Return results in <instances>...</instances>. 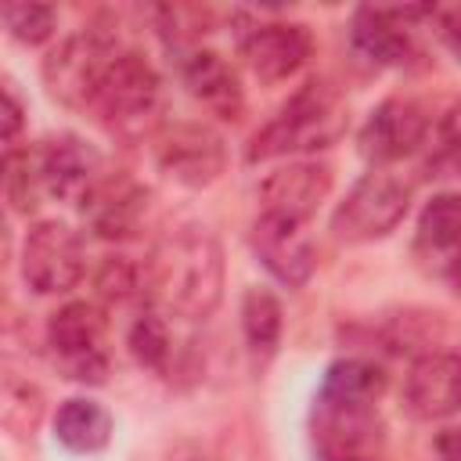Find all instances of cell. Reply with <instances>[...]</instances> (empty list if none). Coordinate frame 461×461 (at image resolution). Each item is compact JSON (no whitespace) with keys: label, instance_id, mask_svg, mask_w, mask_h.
<instances>
[{"label":"cell","instance_id":"8fae6325","mask_svg":"<svg viewBox=\"0 0 461 461\" xmlns=\"http://www.w3.org/2000/svg\"><path fill=\"white\" fill-rule=\"evenodd\" d=\"M414 259L425 274L457 285L461 277V191L436 194L421 216L414 234Z\"/></svg>","mask_w":461,"mask_h":461},{"label":"cell","instance_id":"30bf717a","mask_svg":"<svg viewBox=\"0 0 461 461\" xmlns=\"http://www.w3.org/2000/svg\"><path fill=\"white\" fill-rule=\"evenodd\" d=\"M429 137V112L411 97L382 101L360 126V155L378 169L414 155Z\"/></svg>","mask_w":461,"mask_h":461},{"label":"cell","instance_id":"e0dca14e","mask_svg":"<svg viewBox=\"0 0 461 461\" xmlns=\"http://www.w3.org/2000/svg\"><path fill=\"white\" fill-rule=\"evenodd\" d=\"M173 54H176L180 83L187 86V94L194 101H202L220 119H241L245 94H241L238 72L216 50H209V47H187V50H173Z\"/></svg>","mask_w":461,"mask_h":461},{"label":"cell","instance_id":"d4e9b609","mask_svg":"<svg viewBox=\"0 0 461 461\" xmlns=\"http://www.w3.org/2000/svg\"><path fill=\"white\" fill-rule=\"evenodd\" d=\"M429 169H432V176H461V97L439 122Z\"/></svg>","mask_w":461,"mask_h":461},{"label":"cell","instance_id":"9a60e30c","mask_svg":"<svg viewBox=\"0 0 461 461\" xmlns=\"http://www.w3.org/2000/svg\"><path fill=\"white\" fill-rule=\"evenodd\" d=\"M331 191L328 162H288L259 184V212L306 223Z\"/></svg>","mask_w":461,"mask_h":461},{"label":"cell","instance_id":"9c48e42d","mask_svg":"<svg viewBox=\"0 0 461 461\" xmlns=\"http://www.w3.org/2000/svg\"><path fill=\"white\" fill-rule=\"evenodd\" d=\"M32 148H36V162H40L43 194H50V198H58L65 205H83L90 198V191L108 173L101 155L86 140H79L72 133L40 140Z\"/></svg>","mask_w":461,"mask_h":461},{"label":"cell","instance_id":"484cf974","mask_svg":"<svg viewBox=\"0 0 461 461\" xmlns=\"http://www.w3.org/2000/svg\"><path fill=\"white\" fill-rule=\"evenodd\" d=\"M137 288H140V270H137L130 259L108 256V259L101 263V270H97V292H101L104 299L122 303V299H130Z\"/></svg>","mask_w":461,"mask_h":461},{"label":"cell","instance_id":"4316f807","mask_svg":"<svg viewBox=\"0 0 461 461\" xmlns=\"http://www.w3.org/2000/svg\"><path fill=\"white\" fill-rule=\"evenodd\" d=\"M429 18L439 25V40L461 58V7H429Z\"/></svg>","mask_w":461,"mask_h":461},{"label":"cell","instance_id":"ffe728a7","mask_svg":"<svg viewBox=\"0 0 461 461\" xmlns=\"http://www.w3.org/2000/svg\"><path fill=\"white\" fill-rule=\"evenodd\" d=\"M385 393V371L375 360L364 357H342L324 371L321 382V400H339V403H378Z\"/></svg>","mask_w":461,"mask_h":461},{"label":"cell","instance_id":"d6986e66","mask_svg":"<svg viewBox=\"0 0 461 461\" xmlns=\"http://www.w3.org/2000/svg\"><path fill=\"white\" fill-rule=\"evenodd\" d=\"M54 436L61 447H68L72 454H97L108 447L112 439V414L86 396H72L58 407L54 418Z\"/></svg>","mask_w":461,"mask_h":461},{"label":"cell","instance_id":"7402d4cb","mask_svg":"<svg viewBox=\"0 0 461 461\" xmlns=\"http://www.w3.org/2000/svg\"><path fill=\"white\" fill-rule=\"evenodd\" d=\"M4 194H7L14 212H32L40 205L43 180H40L36 148H22V151L7 148V155H4Z\"/></svg>","mask_w":461,"mask_h":461},{"label":"cell","instance_id":"3957f363","mask_svg":"<svg viewBox=\"0 0 461 461\" xmlns=\"http://www.w3.org/2000/svg\"><path fill=\"white\" fill-rule=\"evenodd\" d=\"M158 101H162V79L155 65L140 50L122 47L104 68L86 112H94V119L104 130L133 137L155 119Z\"/></svg>","mask_w":461,"mask_h":461},{"label":"cell","instance_id":"6da1fadb","mask_svg":"<svg viewBox=\"0 0 461 461\" xmlns=\"http://www.w3.org/2000/svg\"><path fill=\"white\" fill-rule=\"evenodd\" d=\"M151 295L187 321H202L223 295V249L212 230L191 223L166 234L144 267Z\"/></svg>","mask_w":461,"mask_h":461},{"label":"cell","instance_id":"ba28073f","mask_svg":"<svg viewBox=\"0 0 461 461\" xmlns=\"http://www.w3.org/2000/svg\"><path fill=\"white\" fill-rule=\"evenodd\" d=\"M155 162L184 187H209L227 169V148L223 137L205 122H173L158 133Z\"/></svg>","mask_w":461,"mask_h":461},{"label":"cell","instance_id":"4fadbf2b","mask_svg":"<svg viewBox=\"0 0 461 461\" xmlns=\"http://www.w3.org/2000/svg\"><path fill=\"white\" fill-rule=\"evenodd\" d=\"M313 50L310 29L299 22H263L241 36V58L263 83H281L295 76Z\"/></svg>","mask_w":461,"mask_h":461},{"label":"cell","instance_id":"2e32d148","mask_svg":"<svg viewBox=\"0 0 461 461\" xmlns=\"http://www.w3.org/2000/svg\"><path fill=\"white\" fill-rule=\"evenodd\" d=\"M403 403L414 418L436 421L461 411V353H425L403 378Z\"/></svg>","mask_w":461,"mask_h":461},{"label":"cell","instance_id":"8992f818","mask_svg":"<svg viewBox=\"0 0 461 461\" xmlns=\"http://www.w3.org/2000/svg\"><path fill=\"white\" fill-rule=\"evenodd\" d=\"M104 313L94 303H65L50 313L47 339L54 349L58 367L83 385H101L108 375V353H104Z\"/></svg>","mask_w":461,"mask_h":461},{"label":"cell","instance_id":"7a4b0ae2","mask_svg":"<svg viewBox=\"0 0 461 461\" xmlns=\"http://www.w3.org/2000/svg\"><path fill=\"white\" fill-rule=\"evenodd\" d=\"M342 133H346V101L324 79H310L252 137L245 158L267 162V158H281V155L321 151V148L335 144Z\"/></svg>","mask_w":461,"mask_h":461},{"label":"cell","instance_id":"603a6c76","mask_svg":"<svg viewBox=\"0 0 461 461\" xmlns=\"http://www.w3.org/2000/svg\"><path fill=\"white\" fill-rule=\"evenodd\" d=\"M126 342H130V353H133L144 367H151V371H158V375H166V371H169L173 335H169V324H166L155 310H144V313L130 324Z\"/></svg>","mask_w":461,"mask_h":461},{"label":"cell","instance_id":"44dd1931","mask_svg":"<svg viewBox=\"0 0 461 461\" xmlns=\"http://www.w3.org/2000/svg\"><path fill=\"white\" fill-rule=\"evenodd\" d=\"M281 303L267 288H249L241 299V331L256 364H267L281 342Z\"/></svg>","mask_w":461,"mask_h":461},{"label":"cell","instance_id":"cb8c5ba5","mask_svg":"<svg viewBox=\"0 0 461 461\" xmlns=\"http://www.w3.org/2000/svg\"><path fill=\"white\" fill-rule=\"evenodd\" d=\"M0 18L7 25V32L22 43H43L50 32H54V22H58V11L47 7V4H4L0 7Z\"/></svg>","mask_w":461,"mask_h":461},{"label":"cell","instance_id":"52a82bcc","mask_svg":"<svg viewBox=\"0 0 461 461\" xmlns=\"http://www.w3.org/2000/svg\"><path fill=\"white\" fill-rule=\"evenodd\" d=\"M86 270L83 238L61 220H40L22 241V277L40 295H58L79 285Z\"/></svg>","mask_w":461,"mask_h":461},{"label":"cell","instance_id":"ac0fdd59","mask_svg":"<svg viewBox=\"0 0 461 461\" xmlns=\"http://www.w3.org/2000/svg\"><path fill=\"white\" fill-rule=\"evenodd\" d=\"M79 209L97 238L122 241L133 238V230L140 227V216L148 209V191L126 173H104V180L90 191V198Z\"/></svg>","mask_w":461,"mask_h":461},{"label":"cell","instance_id":"f546056e","mask_svg":"<svg viewBox=\"0 0 461 461\" xmlns=\"http://www.w3.org/2000/svg\"><path fill=\"white\" fill-rule=\"evenodd\" d=\"M457 288H461V277H457Z\"/></svg>","mask_w":461,"mask_h":461},{"label":"cell","instance_id":"5bb4252c","mask_svg":"<svg viewBox=\"0 0 461 461\" xmlns=\"http://www.w3.org/2000/svg\"><path fill=\"white\" fill-rule=\"evenodd\" d=\"M349 47L375 68L411 65L418 50L407 32V7H357L349 18Z\"/></svg>","mask_w":461,"mask_h":461},{"label":"cell","instance_id":"f1b7e54d","mask_svg":"<svg viewBox=\"0 0 461 461\" xmlns=\"http://www.w3.org/2000/svg\"><path fill=\"white\" fill-rule=\"evenodd\" d=\"M436 454L439 461H461V429H447L436 436Z\"/></svg>","mask_w":461,"mask_h":461},{"label":"cell","instance_id":"5b68a950","mask_svg":"<svg viewBox=\"0 0 461 461\" xmlns=\"http://www.w3.org/2000/svg\"><path fill=\"white\" fill-rule=\"evenodd\" d=\"M119 50L122 47L115 43V32L97 29V25L79 29L68 40H61L43 61V83H47L50 97H58L68 108L86 112L104 68L112 65V58Z\"/></svg>","mask_w":461,"mask_h":461},{"label":"cell","instance_id":"7c38bea8","mask_svg":"<svg viewBox=\"0 0 461 461\" xmlns=\"http://www.w3.org/2000/svg\"><path fill=\"white\" fill-rule=\"evenodd\" d=\"M252 249H256L259 263L281 285H292V288L306 285L317 267V249L306 234V223H295L285 216L259 212L252 220Z\"/></svg>","mask_w":461,"mask_h":461},{"label":"cell","instance_id":"83f0119b","mask_svg":"<svg viewBox=\"0 0 461 461\" xmlns=\"http://www.w3.org/2000/svg\"><path fill=\"white\" fill-rule=\"evenodd\" d=\"M22 130V101L11 83H4V144L14 148V137Z\"/></svg>","mask_w":461,"mask_h":461},{"label":"cell","instance_id":"277c9868","mask_svg":"<svg viewBox=\"0 0 461 461\" xmlns=\"http://www.w3.org/2000/svg\"><path fill=\"white\" fill-rule=\"evenodd\" d=\"M411 209V180H403L393 169H371L364 173L349 194L339 202L331 216V230L342 241H378L400 227V220Z\"/></svg>","mask_w":461,"mask_h":461}]
</instances>
